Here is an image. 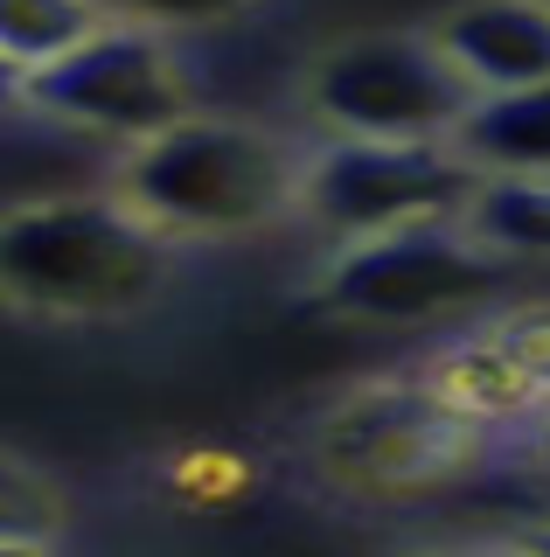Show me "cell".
Segmentation results:
<instances>
[{
	"label": "cell",
	"mask_w": 550,
	"mask_h": 557,
	"mask_svg": "<svg viewBox=\"0 0 550 557\" xmlns=\"http://www.w3.org/2000/svg\"><path fill=\"white\" fill-rule=\"evenodd\" d=\"M251 0H98V14L118 28H147V35H188V28H216L230 14H245Z\"/></svg>",
	"instance_id": "obj_14"
},
{
	"label": "cell",
	"mask_w": 550,
	"mask_h": 557,
	"mask_svg": "<svg viewBox=\"0 0 550 557\" xmlns=\"http://www.w3.org/2000/svg\"><path fill=\"white\" fill-rule=\"evenodd\" d=\"M14 104H28V70L0 57V112H14Z\"/></svg>",
	"instance_id": "obj_16"
},
{
	"label": "cell",
	"mask_w": 550,
	"mask_h": 557,
	"mask_svg": "<svg viewBox=\"0 0 550 557\" xmlns=\"http://www.w3.org/2000/svg\"><path fill=\"white\" fill-rule=\"evenodd\" d=\"M112 196L153 237H251L300 209V153L251 119L188 112L118 153Z\"/></svg>",
	"instance_id": "obj_1"
},
{
	"label": "cell",
	"mask_w": 550,
	"mask_h": 557,
	"mask_svg": "<svg viewBox=\"0 0 550 557\" xmlns=\"http://www.w3.org/2000/svg\"><path fill=\"white\" fill-rule=\"evenodd\" d=\"M474 432L453 405H439L425 383H370L321 425V460L335 481L370 495L433 487L474 453Z\"/></svg>",
	"instance_id": "obj_7"
},
{
	"label": "cell",
	"mask_w": 550,
	"mask_h": 557,
	"mask_svg": "<svg viewBox=\"0 0 550 557\" xmlns=\"http://www.w3.org/2000/svg\"><path fill=\"white\" fill-rule=\"evenodd\" d=\"M28 112L77 126V133H98V139H118V153H126L147 133L196 112V84H188L167 35L105 22L98 35H84L71 57L28 70Z\"/></svg>",
	"instance_id": "obj_5"
},
{
	"label": "cell",
	"mask_w": 550,
	"mask_h": 557,
	"mask_svg": "<svg viewBox=\"0 0 550 557\" xmlns=\"http://www.w3.org/2000/svg\"><path fill=\"white\" fill-rule=\"evenodd\" d=\"M529 544H537V550H543V557H550V530H543V536H529Z\"/></svg>",
	"instance_id": "obj_20"
},
{
	"label": "cell",
	"mask_w": 550,
	"mask_h": 557,
	"mask_svg": "<svg viewBox=\"0 0 550 557\" xmlns=\"http://www.w3.org/2000/svg\"><path fill=\"white\" fill-rule=\"evenodd\" d=\"M502 258L467 237V223H411L355 237L321 278V300L349 321H446L495 293Z\"/></svg>",
	"instance_id": "obj_6"
},
{
	"label": "cell",
	"mask_w": 550,
	"mask_h": 557,
	"mask_svg": "<svg viewBox=\"0 0 550 557\" xmlns=\"http://www.w3.org/2000/svg\"><path fill=\"white\" fill-rule=\"evenodd\" d=\"M175 244L112 196H42L0 209V307L42 321H118L161 300Z\"/></svg>",
	"instance_id": "obj_2"
},
{
	"label": "cell",
	"mask_w": 550,
	"mask_h": 557,
	"mask_svg": "<svg viewBox=\"0 0 550 557\" xmlns=\"http://www.w3.org/2000/svg\"><path fill=\"white\" fill-rule=\"evenodd\" d=\"M411 557H480V550H411Z\"/></svg>",
	"instance_id": "obj_19"
},
{
	"label": "cell",
	"mask_w": 550,
	"mask_h": 557,
	"mask_svg": "<svg viewBox=\"0 0 550 557\" xmlns=\"http://www.w3.org/2000/svg\"><path fill=\"white\" fill-rule=\"evenodd\" d=\"M488 335L502 342V356L515 362V376L537 391V405H550V307L509 313V321H495Z\"/></svg>",
	"instance_id": "obj_15"
},
{
	"label": "cell",
	"mask_w": 550,
	"mask_h": 557,
	"mask_svg": "<svg viewBox=\"0 0 550 557\" xmlns=\"http://www.w3.org/2000/svg\"><path fill=\"white\" fill-rule=\"evenodd\" d=\"M425 391H433L439 405H453L467 425H495V418L537 411V391L515 376V362L502 356V342H495V335L453 342L433 370H425Z\"/></svg>",
	"instance_id": "obj_10"
},
{
	"label": "cell",
	"mask_w": 550,
	"mask_h": 557,
	"mask_svg": "<svg viewBox=\"0 0 550 557\" xmlns=\"http://www.w3.org/2000/svg\"><path fill=\"white\" fill-rule=\"evenodd\" d=\"M446 147L480 174H550V84L474 98Z\"/></svg>",
	"instance_id": "obj_9"
},
{
	"label": "cell",
	"mask_w": 550,
	"mask_h": 557,
	"mask_svg": "<svg viewBox=\"0 0 550 557\" xmlns=\"http://www.w3.org/2000/svg\"><path fill=\"white\" fill-rule=\"evenodd\" d=\"M105 28L98 0H0V57L42 70L57 57H71L84 35Z\"/></svg>",
	"instance_id": "obj_12"
},
{
	"label": "cell",
	"mask_w": 550,
	"mask_h": 557,
	"mask_svg": "<svg viewBox=\"0 0 550 557\" xmlns=\"http://www.w3.org/2000/svg\"><path fill=\"white\" fill-rule=\"evenodd\" d=\"M474 98L550 84V0H474L433 28Z\"/></svg>",
	"instance_id": "obj_8"
},
{
	"label": "cell",
	"mask_w": 550,
	"mask_h": 557,
	"mask_svg": "<svg viewBox=\"0 0 550 557\" xmlns=\"http://www.w3.org/2000/svg\"><path fill=\"white\" fill-rule=\"evenodd\" d=\"M307 104L335 139H453L474 91L433 35H349L307 70Z\"/></svg>",
	"instance_id": "obj_4"
},
{
	"label": "cell",
	"mask_w": 550,
	"mask_h": 557,
	"mask_svg": "<svg viewBox=\"0 0 550 557\" xmlns=\"http://www.w3.org/2000/svg\"><path fill=\"white\" fill-rule=\"evenodd\" d=\"M0 557H57V544H0Z\"/></svg>",
	"instance_id": "obj_17"
},
{
	"label": "cell",
	"mask_w": 550,
	"mask_h": 557,
	"mask_svg": "<svg viewBox=\"0 0 550 557\" xmlns=\"http://www.w3.org/2000/svg\"><path fill=\"white\" fill-rule=\"evenodd\" d=\"M480 188L446 139H328L300 161V209L341 237H384L411 223H460Z\"/></svg>",
	"instance_id": "obj_3"
},
{
	"label": "cell",
	"mask_w": 550,
	"mask_h": 557,
	"mask_svg": "<svg viewBox=\"0 0 550 557\" xmlns=\"http://www.w3.org/2000/svg\"><path fill=\"white\" fill-rule=\"evenodd\" d=\"M63 522H71L63 487L36 474L28 460L0 453V544H57Z\"/></svg>",
	"instance_id": "obj_13"
},
{
	"label": "cell",
	"mask_w": 550,
	"mask_h": 557,
	"mask_svg": "<svg viewBox=\"0 0 550 557\" xmlns=\"http://www.w3.org/2000/svg\"><path fill=\"white\" fill-rule=\"evenodd\" d=\"M460 223L495 258H543L550 251V174H480Z\"/></svg>",
	"instance_id": "obj_11"
},
{
	"label": "cell",
	"mask_w": 550,
	"mask_h": 557,
	"mask_svg": "<svg viewBox=\"0 0 550 557\" xmlns=\"http://www.w3.org/2000/svg\"><path fill=\"white\" fill-rule=\"evenodd\" d=\"M480 557H543L537 544H495V550H480Z\"/></svg>",
	"instance_id": "obj_18"
}]
</instances>
